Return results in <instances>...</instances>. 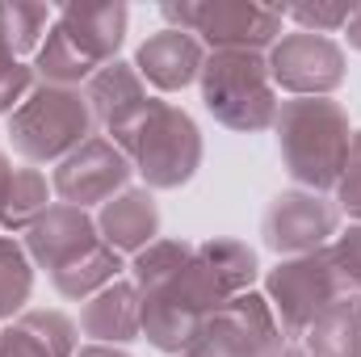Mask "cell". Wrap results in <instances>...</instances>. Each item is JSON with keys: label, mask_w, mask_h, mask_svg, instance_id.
I'll return each instance as SVG.
<instances>
[{"label": "cell", "mask_w": 361, "mask_h": 357, "mask_svg": "<svg viewBox=\"0 0 361 357\" xmlns=\"http://www.w3.org/2000/svg\"><path fill=\"white\" fill-rule=\"evenodd\" d=\"M0 357H76V324L63 311H21L0 332Z\"/></svg>", "instance_id": "obj_16"}, {"label": "cell", "mask_w": 361, "mask_h": 357, "mask_svg": "<svg viewBox=\"0 0 361 357\" xmlns=\"http://www.w3.org/2000/svg\"><path fill=\"white\" fill-rule=\"evenodd\" d=\"M173 30L193 34L210 51H269L281 38L286 13L277 4H248V0H169L160 4Z\"/></svg>", "instance_id": "obj_5"}, {"label": "cell", "mask_w": 361, "mask_h": 357, "mask_svg": "<svg viewBox=\"0 0 361 357\" xmlns=\"http://www.w3.org/2000/svg\"><path fill=\"white\" fill-rule=\"evenodd\" d=\"M202 101L227 131H269L277 122V89L269 76V59L261 51H210L202 63Z\"/></svg>", "instance_id": "obj_3"}, {"label": "cell", "mask_w": 361, "mask_h": 357, "mask_svg": "<svg viewBox=\"0 0 361 357\" xmlns=\"http://www.w3.org/2000/svg\"><path fill=\"white\" fill-rule=\"evenodd\" d=\"M336 202H341V210H349V214L361 223V131H353L345 173H341V181H336Z\"/></svg>", "instance_id": "obj_28"}, {"label": "cell", "mask_w": 361, "mask_h": 357, "mask_svg": "<svg viewBox=\"0 0 361 357\" xmlns=\"http://www.w3.org/2000/svg\"><path fill=\"white\" fill-rule=\"evenodd\" d=\"M281 13L294 17L302 25V34H324L328 38V34L345 30L353 4L349 0H302V4H281Z\"/></svg>", "instance_id": "obj_25"}, {"label": "cell", "mask_w": 361, "mask_h": 357, "mask_svg": "<svg viewBox=\"0 0 361 357\" xmlns=\"http://www.w3.org/2000/svg\"><path fill=\"white\" fill-rule=\"evenodd\" d=\"M80 328L92 337V345H126L143 337V298L135 282H114L101 294H92L80 311Z\"/></svg>", "instance_id": "obj_14"}, {"label": "cell", "mask_w": 361, "mask_h": 357, "mask_svg": "<svg viewBox=\"0 0 361 357\" xmlns=\"http://www.w3.org/2000/svg\"><path fill=\"white\" fill-rule=\"evenodd\" d=\"M97 231L118 253H143L147 244H156V236H160V206H156L152 189H122L118 198H109L101 206Z\"/></svg>", "instance_id": "obj_15"}, {"label": "cell", "mask_w": 361, "mask_h": 357, "mask_svg": "<svg viewBox=\"0 0 361 357\" xmlns=\"http://www.w3.org/2000/svg\"><path fill=\"white\" fill-rule=\"evenodd\" d=\"M345 38H349L353 51H361V4H353V13H349V21H345Z\"/></svg>", "instance_id": "obj_29"}, {"label": "cell", "mask_w": 361, "mask_h": 357, "mask_svg": "<svg viewBox=\"0 0 361 357\" xmlns=\"http://www.w3.org/2000/svg\"><path fill=\"white\" fill-rule=\"evenodd\" d=\"M302 349L311 357H361V294L336 298L302 332Z\"/></svg>", "instance_id": "obj_18"}, {"label": "cell", "mask_w": 361, "mask_h": 357, "mask_svg": "<svg viewBox=\"0 0 361 357\" xmlns=\"http://www.w3.org/2000/svg\"><path fill=\"white\" fill-rule=\"evenodd\" d=\"M277 357H311V353H307V349H298V345H286Z\"/></svg>", "instance_id": "obj_32"}, {"label": "cell", "mask_w": 361, "mask_h": 357, "mask_svg": "<svg viewBox=\"0 0 361 357\" xmlns=\"http://www.w3.org/2000/svg\"><path fill=\"white\" fill-rule=\"evenodd\" d=\"M47 177L38 169H13V177L0 193V227L4 231H30L47 214Z\"/></svg>", "instance_id": "obj_20"}, {"label": "cell", "mask_w": 361, "mask_h": 357, "mask_svg": "<svg viewBox=\"0 0 361 357\" xmlns=\"http://www.w3.org/2000/svg\"><path fill=\"white\" fill-rule=\"evenodd\" d=\"M85 101H89V109H92V122H101L105 131H114V126H122L130 114H139L147 105V85L135 72V63L114 59V63H105L85 85Z\"/></svg>", "instance_id": "obj_17"}, {"label": "cell", "mask_w": 361, "mask_h": 357, "mask_svg": "<svg viewBox=\"0 0 361 357\" xmlns=\"http://www.w3.org/2000/svg\"><path fill=\"white\" fill-rule=\"evenodd\" d=\"M202 63H206V47L193 34L173 30V25L152 34L135 55V72L143 80H152L160 92H177L185 85H193L202 76Z\"/></svg>", "instance_id": "obj_12"}, {"label": "cell", "mask_w": 361, "mask_h": 357, "mask_svg": "<svg viewBox=\"0 0 361 357\" xmlns=\"http://www.w3.org/2000/svg\"><path fill=\"white\" fill-rule=\"evenodd\" d=\"M109 139L126 152L130 169L147 181V189H180L202 164L197 122L173 101L147 97V105L114 126Z\"/></svg>", "instance_id": "obj_2"}, {"label": "cell", "mask_w": 361, "mask_h": 357, "mask_svg": "<svg viewBox=\"0 0 361 357\" xmlns=\"http://www.w3.org/2000/svg\"><path fill=\"white\" fill-rule=\"evenodd\" d=\"M8 177H13V169H8V160L0 156V193H4V185H8Z\"/></svg>", "instance_id": "obj_31"}, {"label": "cell", "mask_w": 361, "mask_h": 357, "mask_svg": "<svg viewBox=\"0 0 361 357\" xmlns=\"http://www.w3.org/2000/svg\"><path fill=\"white\" fill-rule=\"evenodd\" d=\"M332 261H336V273L345 282L349 294H361V223H353L349 231H341L332 244H328Z\"/></svg>", "instance_id": "obj_27"}, {"label": "cell", "mask_w": 361, "mask_h": 357, "mask_svg": "<svg viewBox=\"0 0 361 357\" xmlns=\"http://www.w3.org/2000/svg\"><path fill=\"white\" fill-rule=\"evenodd\" d=\"M269 76L273 89L290 97H328L345 85V51L324 34H286L269 47Z\"/></svg>", "instance_id": "obj_9"}, {"label": "cell", "mask_w": 361, "mask_h": 357, "mask_svg": "<svg viewBox=\"0 0 361 357\" xmlns=\"http://www.w3.org/2000/svg\"><path fill=\"white\" fill-rule=\"evenodd\" d=\"M122 269H126L122 265V253L109 248L105 240H97L89 253H80L72 265L55 269L51 282H55V290H59L63 298H92V294H101L105 286H114Z\"/></svg>", "instance_id": "obj_19"}, {"label": "cell", "mask_w": 361, "mask_h": 357, "mask_svg": "<svg viewBox=\"0 0 361 357\" xmlns=\"http://www.w3.org/2000/svg\"><path fill=\"white\" fill-rule=\"evenodd\" d=\"M92 109L80 89L34 85V92L8 114V139L30 164L68 160L92 139Z\"/></svg>", "instance_id": "obj_4"}, {"label": "cell", "mask_w": 361, "mask_h": 357, "mask_svg": "<svg viewBox=\"0 0 361 357\" xmlns=\"http://www.w3.org/2000/svg\"><path fill=\"white\" fill-rule=\"evenodd\" d=\"M130 160H126V152L114 143V139H101V135H92L85 147H76L68 160H59V169H55V193L68 202V206H80V210H89L92 202H109V198H118L122 189H126V181H130Z\"/></svg>", "instance_id": "obj_10"}, {"label": "cell", "mask_w": 361, "mask_h": 357, "mask_svg": "<svg viewBox=\"0 0 361 357\" xmlns=\"http://www.w3.org/2000/svg\"><path fill=\"white\" fill-rule=\"evenodd\" d=\"M55 25V13L38 0H0V47L8 55H25L42 47V34Z\"/></svg>", "instance_id": "obj_22"}, {"label": "cell", "mask_w": 361, "mask_h": 357, "mask_svg": "<svg viewBox=\"0 0 361 357\" xmlns=\"http://www.w3.org/2000/svg\"><path fill=\"white\" fill-rule=\"evenodd\" d=\"M281 349H286V332L273 315L269 298L244 290L206 320L197 341L180 357H277Z\"/></svg>", "instance_id": "obj_7"}, {"label": "cell", "mask_w": 361, "mask_h": 357, "mask_svg": "<svg viewBox=\"0 0 361 357\" xmlns=\"http://www.w3.org/2000/svg\"><path fill=\"white\" fill-rule=\"evenodd\" d=\"M34 290V269H30V253L13 240L0 236V320H13Z\"/></svg>", "instance_id": "obj_23"}, {"label": "cell", "mask_w": 361, "mask_h": 357, "mask_svg": "<svg viewBox=\"0 0 361 357\" xmlns=\"http://www.w3.org/2000/svg\"><path fill=\"white\" fill-rule=\"evenodd\" d=\"M197 257L206 261V269L214 273V282L223 286L227 298L252 290V282H257V273H261L257 253H252L248 244H240V240H206V244H197Z\"/></svg>", "instance_id": "obj_21"}, {"label": "cell", "mask_w": 361, "mask_h": 357, "mask_svg": "<svg viewBox=\"0 0 361 357\" xmlns=\"http://www.w3.org/2000/svg\"><path fill=\"white\" fill-rule=\"evenodd\" d=\"M76 357H130V353H122V349H114V345H85Z\"/></svg>", "instance_id": "obj_30"}, {"label": "cell", "mask_w": 361, "mask_h": 357, "mask_svg": "<svg viewBox=\"0 0 361 357\" xmlns=\"http://www.w3.org/2000/svg\"><path fill=\"white\" fill-rule=\"evenodd\" d=\"M189 257H193V244H185V240H156V244H147V248H143V253H135V261H130L135 286H139V290H147V286H156V282L173 277Z\"/></svg>", "instance_id": "obj_24"}, {"label": "cell", "mask_w": 361, "mask_h": 357, "mask_svg": "<svg viewBox=\"0 0 361 357\" xmlns=\"http://www.w3.org/2000/svg\"><path fill=\"white\" fill-rule=\"evenodd\" d=\"M336 227H341V206L311 189L277 193L261 219V236L277 257L319 253L336 240Z\"/></svg>", "instance_id": "obj_8"}, {"label": "cell", "mask_w": 361, "mask_h": 357, "mask_svg": "<svg viewBox=\"0 0 361 357\" xmlns=\"http://www.w3.org/2000/svg\"><path fill=\"white\" fill-rule=\"evenodd\" d=\"M345 294L349 290H345L328 248L302 253V257H281L265 277V298H269L286 341H302V332Z\"/></svg>", "instance_id": "obj_6"}, {"label": "cell", "mask_w": 361, "mask_h": 357, "mask_svg": "<svg viewBox=\"0 0 361 357\" xmlns=\"http://www.w3.org/2000/svg\"><path fill=\"white\" fill-rule=\"evenodd\" d=\"M126 4L122 0H109V4H63L55 25L68 30V38L89 55L97 68L114 63L118 59V47L126 38Z\"/></svg>", "instance_id": "obj_13"}, {"label": "cell", "mask_w": 361, "mask_h": 357, "mask_svg": "<svg viewBox=\"0 0 361 357\" xmlns=\"http://www.w3.org/2000/svg\"><path fill=\"white\" fill-rule=\"evenodd\" d=\"M34 92V68H25L17 55L0 47V114H13Z\"/></svg>", "instance_id": "obj_26"}, {"label": "cell", "mask_w": 361, "mask_h": 357, "mask_svg": "<svg viewBox=\"0 0 361 357\" xmlns=\"http://www.w3.org/2000/svg\"><path fill=\"white\" fill-rule=\"evenodd\" d=\"M97 240H101V231L89 219V210L59 202V206H47V214L25 231V253L42 269L55 273V269L72 265L80 253H89Z\"/></svg>", "instance_id": "obj_11"}, {"label": "cell", "mask_w": 361, "mask_h": 357, "mask_svg": "<svg viewBox=\"0 0 361 357\" xmlns=\"http://www.w3.org/2000/svg\"><path fill=\"white\" fill-rule=\"evenodd\" d=\"M277 147L286 160V173L307 185L311 193L336 189L349 160V114L332 97H290L277 109Z\"/></svg>", "instance_id": "obj_1"}]
</instances>
